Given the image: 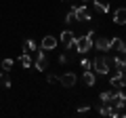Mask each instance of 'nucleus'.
Listing matches in <instances>:
<instances>
[{"label": "nucleus", "mask_w": 126, "mask_h": 118, "mask_svg": "<svg viewBox=\"0 0 126 118\" xmlns=\"http://www.w3.org/2000/svg\"><path fill=\"white\" fill-rule=\"evenodd\" d=\"M93 38H94V32H88L86 36H80V38H76V44H74V49L78 51L80 55H86L90 49H93Z\"/></svg>", "instance_id": "nucleus-1"}, {"label": "nucleus", "mask_w": 126, "mask_h": 118, "mask_svg": "<svg viewBox=\"0 0 126 118\" xmlns=\"http://www.w3.org/2000/svg\"><path fill=\"white\" fill-rule=\"evenodd\" d=\"M93 70L97 74H101V76H105V74H109V59L103 57V55H99V57L93 61Z\"/></svg>", "instance_id": "nucleus-2"}, {"label": "nucleus", "mask_w": 126, "mask_h": 118, "mask_svg": "<svg viewBox=\"0 0 126 118\" xmlns=\"http://www.w3.org/2000/svg\"><path fill=\"white\" fill-rule=\"evenodd\" d=\"M109 105L113 108H126V93H122V89H113L111 91V99H109Z\"/></svg>", "instance_id": "nucleus-3"}, {"label": "nucleus", "mask_w": 126, "mask_h": 118, "mask_svg": "<svg viewBox=\"0 0 126 118\" xmlns=\"http://www.w3.org/2000/svg\"><path fill=\"white\" fill-rule=\"evenodd\" d=\"M94 46H97V51H101V53H109V46H111V38L107 36H99L97 40L93 42Z\"/></svg>", "instance_id": "nucleus-4"}, {"label": "nucleus", "mask_w": 126, "mask_h": 118, "mask_svg": "<svg viewBox=\"0 0 126 118\" xmlns=\"http://www.w3.org/2000/svg\"><path fill=\"white\" fill-rule=\"evenodd\" d=\"M57 82H61V86L69 89V86L76 84V74H74V72H65V74H61V76L57 78Z\"/></svg>", "instance_id": "nucleus-5"}, {"label": "nucleus", "mask_w": 126, "mask_h": 118, "mask_svg": "<svg viewBox=\"0 0 126 118\" xmlns=\"http://www.w3.org/2000/svg\"><path fill=\"white\" fill-rule=\"evenodd\" d=\"M57 44H59V40L55 36H44L42 38V42H40V49H44V51H55L57 49Z\"/></svg>", "instance_id": "nucleus-6"}, {"label": "nucleus", "mask_w": 126, "mask_h": 118, "mask_svg": "<svg viewBox=\"0 0 126 118\" xmlns=\"http://www.w3.org/2000/svg\"><path fill=\"white\" fill-rule=\"evenodd\" d=\"M59 40L63 42V44L67 46V49H74V44H76V36H74L69 30H65V32H61V38Z\"/></svg>", "instance_id": "nucleus-7"}, {"label": "nucleus", "mask_w": 126, "mask_h": 118, "mask_svg": "<svg viewBox=\"0 0 126 118\" xmlns=\"http://www.w3.org/2000/svg\"><path fill=\"white\" fill-rule=\"evenodd\" d=\"M46 65H48V59H46V51H44V49H40V51H38V59H36V68H38V72L46 70Z\"/></svg>", "instance_id": "nucleus-8"}, {"label": "nucleus", "mask_w": 126, "mask_h": 118, "mask_svg": "<svg viewBox=\"0 0 126 118\" xmlns=\"http://www.w3.org/2000/svg\"><path fill=\"white\" fill-rule=\"evenodd\" d=\"M109 84H111L113 89H122V86H126V78H124V72H118L116 76H111Z\"/></svg>", "instance_id": "nucleus-9"}, {"label": "nucleus", "mask_w": 126, "mask_h": 118, "mask_svg": "<svg viewBox=\"0 0 126 118\" xmlns=\"http://www.w3.org/2000/svg\"><path fill=\"white\" fill-rule=\"evenodd\" d=\"M90 19V13H88V6H76V21H86Z\"/></svg>", "instance_id": "nucleus-10"}, {"label": "nucleus", "mask_w": 126, "mask_h": 118, "mask_svg": "<svg viewBox=\"0 0 126 118\" xmlns=\"http://www.w3.org/2000/svg\"><path fill=\"white\" fill-rule=\"evenodd\" d=\"M113 21H116L118 25H124V23H126V9H124V6L113 13Z\"/></svg>", "instance_id": "nucleus-11"}, {"label": "nucleus", "mask_w": 126, "mask_h": 118, "mask_svg": "<svg viewBox=\"0 0 126 118\" xmlns=\"http://www.w3.org/2000/svg\"><path fill=\"white\" fill-rule=\"evenodd\" d=\"M93 6H94V11H97V13H103V15L109 11V2H99V0H94Z\"/></svg>", "instance_id": "nucleus-12"}, {"label": "nucleus", "mask_w": 126, "mask_h": 118, "mask_svg": "<svg viewBox=\"0 0 126 118\" xmlns=\"http://www.w3.org/2000/svg\"><path fill=\"white\" fill-rule=\"evenodd\" d=\"M82 78H84V84L86 86H93L94 84V72H93V70H84V76H82Z\"/></svg>", "instance_id": "nucleus-13"}, {"label": "nucleus", "mask_w": 126, "mask_h": 118, "mask_svg": "<svg viewBox=\"0 0 126 118\" xmlns=\"http://www.w3.org/2000/svg\"><path fill=\"white\" fill-rule=\"evenodd\" d=\"M113 63H116L118 72H124V70H126V59L122 57V55H116V57H113Z\"/></svg>", "instance_id": "nucleus-14"}, {"label": "nucleus", "mask_w": 126, "mask_h": 118, "mask_svg": "<svg viewBox=\"0 0 126 118\" xmlns=\"http://www.w3.org/2000/svg\"><path fill=\"white\" fill-rule=\"evenodd\" d=\"M38 51V44L34 40H25V46H23V53H36Z\"/></svg>", "instance_id": "nucleus-15"}, {"label": "nucleus", "mask_w": 126, "mask_h": 118, "mask_svg": "<svg viewBox=\"0 0 126 118\" xmlns=\"http://www.w3.org/2000/svg\"><path fill=\"white\" fill-rule=\"evenodd\" d=\"M0 86H4V89H9V86H11V78H9V74H6V70L0 74Z\"/></svg>", "instance_id": "nucleus-16"}, {"label": "nucleus", "mask_w": 126, "mask_h": 118, "mask_svg": "<svg viewBox=\"0 0 126 118\" xmlns=\"http://www.w3.org/2000/svg\"><path fill=\"white\" fill-rule=\"evenodd\" d=\"M21 63H23V68H32V57H30V53H21Z\"/></svg>", "instance_id": "nucleus-17"}, {"label": "nucleus", "mask_w": 126, "mask_h": 118, "mask_svg": "<svg viewBox=\"0 0 126 118\" xmlns=\"http://www.w3.org/2000/svg\"><path fill=\"white\" fill-rule=\"evenodd\" d=\"M72 21H76V9H72L67 15H65V23H72Z\"/></svg>", "instance_id": "nucleus-18"}, {"label": "nucleus", "mask_w": 126, "mask_h": 118, "mask_svg": "<svg viewBox=\"0 0 126 118\" xmlns=\"http://www.w3.org/2000/svg\"><path fill=\"white\" fill-rule=\"evenodd\" d=\"M99 97H101V101H103V103H109V99H111V91H103Z\"/></svg>", "instance_id": "nucleus-19"}, {"label": "nucleus", "mask_w": 126, "mask_h": 118, "mask_svg": "<svg viewBox=\"0 0 126 118\" xmlns=\"http://www.w3.org/2000/svg\"><path fill=\"white\" fill-rule=\"evenodd\" d=\"M82 68H84V70H93V61L86 59V57H82Z\"/></svg>", "instance_id": "nucleus-20"}, {"label": "nucleus", "mask_w": 126, "mask_h": 118, "mask_svg": "<svg viewBox=\"0 0 126 118\" xmlns=\"http://www.w3.org/2000/svg\"><path fill=\"white\" fill-rule=\"evenodd\" d=\"M67 61H69V55L67 53H61V55H59V63H61V65H65Z\"/></svg>", "instance_id": "nucleus-21"}, {"label": "nucleus", "mask_w": 126, "mask_h": 118, "mask_svg": "<svg viewBox=\"0 0 126 118\" xmlns=\"http://www.w3.org/2000/svg\"><path fill=\"white\" fill-rule=\"evenodd\" d=\"M2 68H4L6 72H9V70L13 68V59H4V61H2Z\"/></svg>", "instance_id": "nucleus-22"}, {"label": "nucleus", "mask_w": 126, "mask_h": 118, "mask_svg": "<svg viewBox=\"0 0 126 118\" xmlns=\"http://www.w3.org/2000/svg\"><path fill=\"white\" fill-rule=\"evenodd\" d=\"M57 78H59V76H55V74H48V78H46V80L53 84V82H57Z\"/></svg>", "instance_id": "nucleus-23"}, {"label": "nucleus", "mask_w": 126, "mask_h": 118, "mask_svg": "<svg viewBox=\"0 0 126 118\" xmlns=\"http://www.w3.org/2000/svg\"><path fill=\"white\" fill-rule=\"evenodd\" d=\"M88 105H82V108H78V114H86V112H88Z\"/></svg>", "instance_id": "nucleus-24"}, {"label": "nucleus", "mask_w": 126, "mask_h": 118, "mask_svg": "<svg viewBox=\"0 0 126 118\" xmlns=\"http://www.w3.org/2000/svg\"><path fill=\"white\" fill-rule=\"evenodd\" d=\"M99 114H101V116H105V114H107V105H101V108H99Z\"/></svg>", "instance_id": "nucleus-25"}, {"label": "nucleus", "mask_w": 126, "mask_h": 118, "mask_svg": "<svg viewBox=\"0 0 126 118\" xmlns=\"http://www.w3.org/2000/svg\"><path fill=\"white\" fill-rule=\"evenodd\" d=\"M82 2H86V6H88V4H93L94 0H82Z\"/></svg>", "instance_id": "nucleus-26"}, {"label": "nucleus", "mask_w": 126, "mask_h": 118, "mask_svg": "<svg viewBox=\"0 0 126 118\" xmlns=\"http://www.w3.org/2000/svg\"><path fill=\"white\" fill-rule=\"evenodd\" d=\"M124 72H126V70H124Z\"/></svg>", "instance_id": "nucleus-27"}]
</instances>
